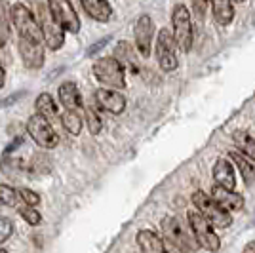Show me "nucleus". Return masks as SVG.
<instances>
[{"mask_svg":"<svg viewBox=\"0 0 255 253\" xmlns=\"http://www.w3.org/2000/svg\"><path fill=\"white\" fill-rule=\"evenodd\" d=\"M192 204L198 208V213L202 215L204 219L210 225H213V227H217V229H227L233 223L229 211H225L212 196H208L202 190H196L192 194Z\"/></svg>","mask_w":255,"mask_h":253,"instance_id":"1","label":"nucleus"},{"mask_svg":"<svg viewBox=\"0 0 255 253\" xmlns=\"http://www.w3.org/2000/svg\"><path fill=\"white\" fill-rule=\"evenodd\" d=\"M10 19L15 27V31L19 34V38H29V40H34V42H40L42 40V32H40V25L34 19L32 11L17 2L10 8Z\"/></svg>","mask_w":255,"mask_h":253,"instance_id":"2","label":"nucleus"},{"mask_svg":"<svg viewBox=\"0 0 255 253\" xmlns=\"http://www.w3.org/2000/svg\"><path fill=\"white\" fill-rule=\"evenodd\" d=\"M160 229L166 236V242L170 244L171 248L179 250V252H196L200 248L198 242L192 240L191 236L187 234V231L181 227V223L175 217H171V215L164 217L160 221Z\"/></svg>","mask_w":255,"mask_h":253,"instance_id":"3","label":"nucleus"},{"mask_svg":"<svg viewBox=\"0 0 255 253\" xmlns=\"http://www.w3.org/2000/svg\"><path fill=\"white\" fill-rule=\"evenodd\" d=\"M171 23H173V38H175V46L181 52H189L192 46V25H191V13L189 10L177 4L171 13Z\"/></svg>","mask_w":255,"mask_h":253,"instance_id":"4","label":"nucleus"},{"mask_svg":"<svg viewBox=\"0 0 255 253\" xmlns=\"http://www.w3.org/2000/svg\"><path fill=\"white\" fill-rule=\"evenodd\" d=\"M38 25H40V32H42V38L46 46L50 50H59L65 42V31L55 23L52 11L48 8V4H38Z\"/></svg>","mask_w":255,"mask_h":253,"instance_id":"5","label":"nucleus"},{"mask_svg":"<svg viewBox=\"0 0 255 253\" xmlns=\"http://www.w3.org/2000/svg\"><path fill=\"white\" fill-rule=\"evenodd\" d=\"M94 74L101 84L111 86V88H124L126 86L124 69L115 57H99L94 63Z\"/></svg>","mask_w":255,"mask_h":253,"instance_id":"6","label":"nucleus"},{"mask_svg":"<svg viewBox=\"0 0 255 253\" xmlns=\"http://www.w3.org/2000/svg\"><path fill=\"white\" fill-rule=\"evenodd\" d=\"M189 225H191L192 232H194V238L200 248L208 250V252H219L221 242H219V236L213 232L212 225L204 219L198 211H191L189 213Z\"/></svg>","mask_w":255,"mask_h":253,"instance_id":"7","label":"nucleus"},{"mask_svg":"<svg viewBox=\"0 0 255 253\" xmlns=\"http://www.w3.org/2000/svg\"><path fill=\"white\" fill-rule=\"evenodd\" d=\"M156 59L162 71L171 73L177 69V53H175V38L173 32L168 29H160L158 32V42H156Z\"/></svg>","mask_w":255,"mask_h":253,"instance_id":"8","label":"nucleus"},{"mask_svg":"<svg viewBox=\"0 0 255 253\" xmlns=\"http://www.w3.org/2000/svg\"><path fill=\"white\" fill-rule=\"evenodd\" d=\"M27 131L31 133V137L34 139L36 145H40L42 148H53L59 143L57 133L53 131L52 124L40 115H32L27 120Z\"/></svg>","mask_w":255,"mask_h":253,"instance_id":"9","label":"nucleus"},{"mask_svg":"<svg viewBox=\"0 0 255 253\" xmlns=\"http://www.w3.org/2000/svg\"><path fill=\"white\" fill-rule=\"evenodd\" d=\"M48 8L52 11L55 23L63 29V31L69 32H78L80 31V19L76 15V11L73 10V6L65 0H50L48 2Z\"/></svg>","mask_w":255,"mask_h":253,"instance_id":"10","label":"nucleus"},{"mask_svg":"<svg viewBox=\"0 0 255 253\" xmlns=\"http://www.w3.org/2000/svg\"><path fill=\"white\" fill-rule=\"evenodd\" d=\"M133 34H135V46H137V50L141 52V55L143 57H149L152 34H154V21H152V17L147 15V13H143L137 19V23H135Z\"/></svg>","mask_w":255,"mask_h":253,"instance_id":"11","label":"nucleus"},{"mask_svg":"<svg viewBox=\"0 0 255 253\" xmlns=\"http://www.w3.org/2000/svg\"><path fill=\"white\" fill-rule=\"evenodd\" d=\"M19 55L27 69H40L44 65V48L40 42L19 38Z\"/></svg>","mask_w":255,"mask_h":253,"instance_id":"12","label":"nucleus"},{"mask_svg":"<svg viewBox=\"0 0 255 253\" xmlns=\"http://www.w3.org/2000/svg\"><path fill=\"white\" fill-rule=\"evenodd\" d=\"M96 103L111 115H120L126 109V97L115 90H96Z\"/></svg>","mask_w":255,"mask_h":253,"instance_id":"13","label":"nucleus"},{"mask_svg":"<svg viewBox=\"0 0 255 253\" xmlns=\"http://www.w3.org/2000/svg\"><path fill=\"white\" fill-rule=\"evenodd\" d=\"M213 179L217 183V187L225 190H234L236 185V177H234V168L231 162L225 158H219L213 166Z\"/></svg>","mask_w":255,"mask_h":253,"instance_id":"14","label":"nucleus"},{"mask_svg":"<svg viewBox=\"0 0 255 253\" xmlns=\"http://www.w3.org/2000/svg\"><path fill=\"white\" fill-rule=\"evenodd\" d=\"M212 198L225 211H240L244 208V198L240 196V194H236L234 190H225L221 187H213V192H212Z\"/></svg>","mask_w":255,"mask_h":253,"instance_id":"15","label":"nucleus"},{"mask_svg":"<svg viewBox=\"0 0 255 253\" xmlns=\"http://www.w3.org/2000/svg\"><path fill=\"white\" fill-rule=\"evenodd\" d=\"M115 59L122 65V69L126 67L131 73H137L139 71V63H137V52L135 48L129 42H118L117 48H115Z\"/></svg>","mask_w":255,"mask_h":253,"instance_id":"16","label":"nucleus"},{"mask_svg":"<svg viewBox=\"0 0 255 253\" xmlns=\"http://www.w3.org/2000/svg\"><path fill=\"white\" fill-rule=\"evenodd\" d=\"M82 8L92 19H96L99 23H107L113 15V8L105 0H84Z\"/></svg>","mask_w":255,"mask_h":253,"instance_id":"17","label":"nucleus"},{"mask_svg":"<svg viewBox=\"0 0 255 253\" xmlns=\"http://www.w3.org/2000/svg\"><path fill=\"white\" fill-rule=\"evenodd\" d=\"M137 244L141 253H166V244L160 240L158 234L147 229L137 232Z\"/></svg>","mask_w":255,"mask_h":253,"instance_id":"18","label":"nucleus"},{"mask_svg":"<svg viewBox=\"0 0 255 253\" xmlns=\"http://www.w3.org/2000/svg\"><path fill=\"white\" fill-rule=\"evenodd\" d=\"M57 95H59L61 105L67 107V111H78V107H82L80 92H78L75 82H65V84H61L59 90H57Z\"/></svg>","mask_w":255,"mask_h":253,"instance_id":"19","label":"nucleus"},{"mask_svg":"<svg viewBox=\"0 0 255 253\" xmlns=\"http://www.w3.org/2000/svg\"><path fill=\"white\" fill-rule=\"evenodd\" d=\"M34 107H36L38 115L44 116L48 122H50V120H55V118L59 116L57 105H55V101H53V97L50 94L38 95V97H36V101H34Z\"/></svg>","mask_w":255,"mask_h":253,"instance_id":"20","label":"nucleus"},{"mask_svg":"<svg viewBox=\"0 0 255 253\" xmlns=\"http://www.w3.org/2000/svg\"><path fill=\"white\" fill-rule=\"evenodd\" d=\"M213 11V19L219 23V25H229L234 19V6L231 2H225V0H217L212 4Z\"/></svg>","mask_w":255,"mask_h":253,"instance_id":"21","label":"nucleus"},{"mask_svg":"<svg viewBox=\"0 0 255 253\" xmlns=\"http://www.w3.org/2000/svg\"><path fill=\"white\" fill-rule=\"evenodd\" d=\"M233 139L236 147L240 148V154H244L248 160H255V139L246 131H234Z\"/></svg>","mask_w":255,"mask_h":253,"instance_id":"22","label":"nucleus"},{"mask_svg":"<svg viewBox=\"0 0 255 253\" xmlns=\"http://www.w3.org/2000/svg\"><path fill=\"white\" fill-rule=\"evenodd\" d=\"M231 158H233L234 164L238 166V169H240V173H242V177H244L246 183H248V185L255 183V168H254V164H252L250 160L246 158L244 154H240V152H231Z\"/></svg>","mask_w":255,"mask_h":253,"instance_id":"23","label":"nucleus"},{"mask_svg":"<svg viewBox=\"0 0 255 253\" xmlns=\"http://www.w3.org/2000/svg\"><path fill=\"white\" fill-rule=\"evenodd\" d=\"M61 122L71 135H78L82 129V116L78 115V111H65L61 116Z\"/></svg>","mask_w":255,"mask_h":253,"instance_id":"24","label":"nucleus"},{"mask_svg":"<svg viewBox=\"0 0 255 253\" xmlns=\"http://www.w3.org/2000/svg\"><path fill=\"white\" fill-rule=\"evenodd\" d=\"M19 192L15 189H11L10 185H0V204L4 206H10V208H15L19 206Z\"/></svg>","mask_w":255,"mask_h":253,"instance_id":"25","label":"nucleus"},{"mask_svg":"<svg viewBox=\"0 0 255 253\" xmlns=\"http://www.w3.org/2000/svg\"><path fill=\"white\" fill-rule=\"evenodd\" d=\"M86 124H88V129H90L92 135H99L101 129H103V122L92 107H86Z\"/></svg>","mask_w":255,"mask_h":253,"instance_id":"26","label":"nucleus"},{"mask_svg":"<svg viewBox=\"0 0 255 253\" xmlns=\"http://www.w3.org/2000/svg\"><path fill=\"white\" fill-rule=\"evenodd\" d=\"M8 11H6V4L0 2V46L8 42L10 38V23H8Z\"/></svg>","mask_w":255,"mask_h":253,"instance_id":"27","label":"nucleus"},{"mask_svg":"<svg viewBox=\"0 0 255 253\" xmlns=\"http://www.w3.org/2000/svg\"><path fill=\"white\" fill-rule=\"evenodd\" d=\"M21 217L29 223L31 227H36V225H40V221H42L40 213L34 210V208H29V206H25V208L21 210Z\"/></svg>","mask_w":255,"mask_h":253,"instance_id":"28","label":"nucleus"},{"mask_svg":"<svg viewBox=\"0 0 255 253\" xmlns=\"http://www.w3.org/2000/svg\"><path fill=\"white\" fill-rule=\"evenodd\" d=\"M11 232H13V223H11L8 217L0 215V244L6 242L11 236Z\"/></svg>","mask_w":255,"mask_h":253,"instance_id":"29","label":"nucleus"},{"mask_svg":"<svg viewBox=\"0 0 255 253\" xmlns=\"http://www.w3.org/2000/svg\"><path fill=\"white\" fill-rule=\"evenodd\" d=\"M19 192V198H21L29 208H34V206H38V202H40V196L36 194V192H32V190L29 189H19L17 190Z\"/></svg>","mask_w":255,"mask_h":253,"instance_id":"30","label":"nucleus"},{"mask_svg":"<svg viewBox=\"0 0 255 253\" xmlns=\"http://www.w3.org/2000/svg\"><path fill=\"white\" fill-rule=\"evenodd\" d=\"M111 42V36H105V38H101V40H97L94 46H90L88 48V52H86V55H96L97 52H101L103 48H105L107 44Z\"/></svg>","mask_w":255,"mask_h":253,"instance_id":"31","label":"nucleus"},{"mask_svg":"<svg viewBox=\"0 0 255 253\" xmlns=\"http://www.w3.org/2000/svg\"><path fill=\"white\" fill-rule=\"evenodd\" d=\"M206 8H208V4H206V2H194V4H192V10H194V15H196V19H200V21H202Z\"/></svg>","mask_w":255,"mask_h":253,"instance_id":"32","label":"nucleus"},{"mask_svg":"<svg viewBox=\"0 0 255 253\" xmlns=\"http://www.w3.org/2000/svg\"><path fill=\"white\" fill-rule=\"evenodd\" d=\"M21 143H23V139H21V137H17L15 141H11L10 147H6V150H4V156H8V154H10L11 150H13V148H17L19 145H21Z\"/></svg>","mask_w":255,"mask_h":253,"instance_id":"33","label":"nucleus"},{"mask_svg":"<svg viewBox=\"0 0 255 253\" xmlns=\"http://www.w3.org/2000/svg\"><path fill=\"white\" fill-rule=\"evenodd\" d=\"M19 97H23V92L21 94H17V95H10L8 99H4V101H0V107H8L10 103H13V101H17Z\"/></svg>","mask_w":255,"mask_h":253,"instance_id":"34","label":"nucleus"},{"mask_svg":"<svg viewBox=\"0 0 255 253\" xmlns=\"http://www.w3.org/2000/svg\"><path fill=\"white\" fill-rule=\"evenodd\" d=\"M4 84H6V74H4L2 65H0V88H4Z\"/></svg>","mask_w":255,"mask_h":253,"instance_id":"35","label":"nucleus"},{"mask_svg":"<svg viewBox=\"0 0 255 253\" xmlns=\"http://www.w3.org/2000/svg\"><path fill=\"white\" fill-rule=\"evenodd\" d=\"M244 253H255V242H250L244 248Z\"/></svg>","mask_w":255,"mask_h":253,"instance_id":"36","label":"nucleus"},{"mask_svg":"<svg viewBox=\"0 0 255 253\" xmlns=\"http://www.w3.org/2000/svg\"><path fill=\"white\" fill-rule=\"evenodd\" d=\"M0 253H8V252H6V250H4V248H0Z\"/></svg>","mask_w":255,"mask_h":253,"instance_id":"37","label":"nucleus"}]
</instances>
